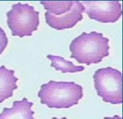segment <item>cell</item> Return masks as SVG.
<instances>
[{"mask_svg": "<svg viewBox=\"0 0 123 119\" xmlns=\"http://www.w3.org/2000/svg\"><path fill=\"white\" fill-rule=\"evenodd\" d=\"M47 58L51 62V66L62 73H75L82 71L84 70V66H75L72 62L66 60L61 56L49 54L47 56Z\"/></svg>", "mask_w": 123, "mask_h": 119, "instance_id": "9", "label": "cell"}, {"mask_svg": "<svg viewBox=\"0 0 123 119\" xmlns=\"http://www.w3.org/2000/svg\"><path fill=\"white\" fill-rule=\"evenodd\" d=\"M109 41L102 33L96 31L82 33L70 43V58L88 66L99 63L109 54Z\"/></svg>", "mask_w": 123, "mask_h": 119, "instance_id": "1", "label": "cell"}, {"mask_svg": "<svg viewBox=\"0 0 123 119\" xmlns=\"http://www.w3.org/2000/svg\"><path fill=\"white\" fill-rule=\"evenodd\" d=\"M74 1H42L40 3L43 5L47 12L54 15L61 16L67 13L73 7Z\"/></svg>", "mask_w": 123, "mask_h": 119, "instance_id": "10", "label": "cell"}, {"mask_svg": "<svg viewBox=\"0 0 123 119\" xmlns=\"http://www.w3.org/2000/svg\"><path fill=\"white\" fill-rule=\"evenodd\" d=\"M8 44V38L6 33L0 27V55L5 50Z\"/></svg>", "mask_w": 123, "mask_h": 119, "instance_id": "11", "label": "cell"}, {"mask_svg": "<svg viewBox=\"0 0 123 119\" xmlns=\"http://www.w3.org/2000/svg\"><path fill=\"white\" fill-rule=\"evenodd\" d=\"M94 87L98 96L105 103H123V75L111 67L98 69L93 75Z\"/></svg>", "mask_w": 123, "mask_h": 119, "instance_id": "3", "label": "cell"}, {"mask_svg": "<svg viewBox=\"0 0 123 119\" xmlns=\"http://www.w3.org/2000/svg\"><path fill=\"white\" fill-rule=\"evenodd\" d=\"M15 71L9 70L5 66H0V103L13 96V91L18 88V78Z\"/></svg>", "mask_w": 123, "mask_h": 119, "instance_id": "8", "label": "cell"}, {"mask_svg": "<svg viewBox=\"0 0 123 119\" xmlns=\"http://www.w3.org/2000/svg\"><path fill=\"white\" fill-rule=\"evenodd\" d=\"M51 119H67L66 117H63V118H61V119H57V118H56V117H53Z\"/></svg>", "mask_w": 123, "mask_h": 119, "instance_id": "13", "label": "cell"}, {"mask_svg": "<svg viewBox=\"0 0 123 119\" xmlns=\"http://www.w3.org/2000/svg\"><path fill=\"white\" fill-rule=\"evenodd\" d=\"M38 97L41 103L50 109H68L82 98L83 87L73 81L51 80L41 86Z\"/></svg>", "mask_w": 123, "mask_h": 119, "instance_id": "2", "label": "cell"}, {"mask_svg": "<svg viewBox=\"0 0 123 119\" xmlns=\"http://www.w3.org/2000/svg\"><path fill=\"white\" fill-rule=\"evenodd\" d=\"M32 102L25 97L20 101L13 102L11 108H3L0 113V119H36L33 117L34 111L32 110Z\"/></svg>", "mask_w": 123, "mask_h": 119, "instance_id": "7", "label": "cell"}, {"mask_svg": "<svg viewBox=\"0 0 123 119\" xmlns=\"http://www.w3.org/2000/svg\"><path fill=\"white\" fill-rule=\"evenodd\" d=\"M103 119H123L122 117H121L118 115H115L113 117H105Z\"/></svg>", "mask_w": 123, "mask_h": 119, "instance_id": "12", "label": "cell"}, {"mask_svg": "<svg viewBox=\"0 0 123 119\" xmlns=\"http://www.w3.org/2000/svg\"><path fill=\"white\" fill-rule=\"evenodd\" d=\"M6 15L8 27L13 36H18L22 38L32 36L40 25V13L28 3L18 2L13 4Z\"/></svg>", "mask_w": 123, "mask_h": 119, "instance_id": "4", "label": "cell"}, {"mask_svg": "<svg viewBox=\"0 0 123 119\" xmlns=\"http://www.w3.org/2000/svg\"><path fill=\"white\" fill-rule=\"evenodd\" d=\"M81 2L84 7V12L88 17L101 23H115L123 14L122 5L118 1H84Z\"/></svg>", "mask_w": 123, "mask_h": 119, "instance_id": "5", "label": "cell"}, {"mask_svg": "<svg viewBox=\"0 0 123 119\" xmlns=\"http://www.w3.org/2000/svg\"><path fill=\"white\" fill-rule=\"evenodd\" d=\"M84 7L81 1H74L73 7L68 12L61 16H54L45 12V21L48 25L56 30L73 28L76 23L82 20Z\"/></svg>", "mask_w": 123, "mask_h": 119, "instance_id": "6", "label": "cell"}]
</instances>
